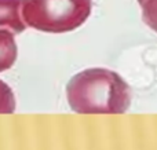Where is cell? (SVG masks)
I'll list each match as a JSON object with an SVG mask.
<instances>
[{
    "instance_id": "obj_6",
    "label": "cell",
    "mask_w": 157,
    "mask_h": 150,
    "mask_svg": "<svg viewBox=\"0 0 157 150\" xmlns=\"http://www.w3.org/2000/svg\"><path fill=\"white\" fill-rule=\"evenodd\" d=\"M15 98L11 88L0 80V113H14Z\"/></svg>"
},
{
    "instance_id": "obj_2",
    "label": "cell",
    "mask_w": 157,
    "mask_h": 150,
    "mask_svg": "<svg viewBox=\"0 0 157 150\" xmlns=\"http://www.w3.org/2000/svg\"><path fill=\"white\" fill-rule=\"evenodd\" d=\"M92 0H22L21 15L25 25L47 33L77 29L88 19Z\"/></svg>"
},
{
    "instance_id": "obj_3",
    "label": "cell",
    "mask_w": 157,
    "mask_h": 150,
    "mask_svg": "<svg viewBox=\"0 0 157 150\" xmlns=\"http://www.w3.org/2000/svg\"><path fill=\"white\" fill-rule=\"evenodd\" d=\"M22 0H0V28L13 32L22 33L26 29L21 15Z\"/></svg>"
},
{
    "instance_id": "obj_4",
    "label": "cell",
    "mask_w": 157,
    "mask_h": 150,
    "mask_svg": "<svg viewBox=\"0 0 157 150\" xmlns=\"http://www.w3.org/2000/svg\"><path fill=\"white\" fill-rule=\"evenodd\" d=\"M17 43L14 33L0 28V72H4L14 65L17 59Z\"/></svg>"
},
{
    "instance_id": "obj_1",
    "label": "cell",
    "mask_w": 157,
    "mask_h": 150,
    "mask_svg": "<svg viewBox=\"0 0 157 150\" xmlns=\"http://www.w3.org/2000/svg\"><path fill=\"white\" fill-rule=\"evenodd\" d=\"M66 98L78 114H121L130 109L131 91L116 72L92 68L69 80Z\"/></svg>"
},
{
    "instance_id": "obj_5",
    "label": "cell",
    "mask_w": 157,
    "mask_h": 150,
    "mask_svg": "<svg viewBox=\"0 0 157 150\" xmlns=\"http://www.w3.org/2000/svg\"><path fill=\"white\" fill-rule=\"evenodd\" d=\"M142 8L144 22L157 33V0H136Z\"/></svg>"
}]
</instances>
